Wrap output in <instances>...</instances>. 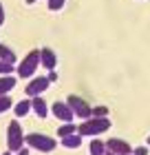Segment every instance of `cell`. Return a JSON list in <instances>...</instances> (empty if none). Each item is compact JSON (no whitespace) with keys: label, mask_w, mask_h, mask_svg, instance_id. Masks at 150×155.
<instances>
[{"label":"cell","mask_w":150,"mask_h":155,"mask_svg":"<svg viewBox=\"0 0 150 155\" xmlns=\"http://www.w3.org/2000/svg\"><path fill=\"white\" fill-rule=\"evenodd\" d=\"M16 87V78L13 75H0V95H7Z\"/></svg>","instance_id":"cell-11"},{"label":"cell","mask_w":150,"mask_h":155,"mask_svg":"<svg viewBox=\"0 0 150 155\" xmlns=\"http://www.w3.org/2000/svg\"><path fill=\"white\" fill-rule=\"evenodd\" d=\"M66 104L71 107V111H73L77 117H82V120H88V117H91V104L84 100V97L71 93V95H69V100H66Z\"/></svg>","instance_id":"cell-5"},{"label":"cell","mask_w":150,"mask_h":155,"mask_svg":"<svg viewBox=\"0 0 150 155\" xmlns=\"http://www.w3.org/2000/svg\"><path fill=\"white\" fill-rule=\"evenodd\" d=\"M73 133H77V126L73 124V122H64L60 129H58V135H60V140L62 137H66V135H73Z\"/></svg>","instance_id":"cell-15"},{"label":"cell","mask_w":150,"mask_h":155,"mask_svg":"<svg viewBox=\"0 0 150 155\" xmlns=\"http://www.w3.org/2000/svg\"><path fill=\"white\" fill-rule=\"evenodd\" d=\"M148 146H150V135H148Z\"/></svg>","instance_id":"cell-28"},{"label":"cell","mask_w":150,"mask_h":155,"mask_svg":"<svg viewBox=\"0 0 150 155\" xmlns=\"http://www.w3.org/2000/svg\"><path fill=\"white\" fill-rule=\"evenodd\" d=\"M40 64L44 69H49V71H53V69L58 67V55H55L53 49H49V47L40 49Z\"/></svg>","instance_id":"cell-9"},{"label":"cell","mask_w":150,"mask_h":155,"mask_svg":"<svg viewBox=\"0 0 150 155\" xmlns=\"http://www.w3.org/2000/svg\"><path fill=\"white\" fill-rule=\"evenodd\" d=\"M128 155H132V153H128Z\"/></svg>","instance_id":"cell-29"},{"label":"cell","mask_w":150,"mask_h":155,"mask_svg":"<svg viewBox=\"0 0 150 155\" xmlns=\"http://www.w3.org/2000/svg\"><path fill=\"white\" fill-rule=\"evenodd\" d=\"M0 60L2 62H9V64H13L18 58H16V53H13V49L11 47H7V45H0Z\"/></svg>","instance_id":"cell-13"},{"label":"cell","mask_w":150,"mask_h":155,"mask_svg":"<svg viewBox=\"0 0 150 155\" xmlns=\"http://www.w3.org/2000/svg\"><path fill=\"white\" fill-rule=\"evenodd\" d=\"M91 117H108V109L106 107H93L91 109Z\"/></svg>","instance_id":"cell-17"},{"label":"cell","mask_w":150,"mask_h":155,"mask_svg":"<svg viewBox=\"0 0 150 155\" xmlns=\"http://www.w3.org/2000/svg\"><path fill=\"white\" fill-rule=\"evenodd\" d=\"M2 155H13V153H11V151H7V153H2Z\"/></svg>","instance_id":"cell-26"},{"label":"cell","mask_w":150,"mask_h":155,"mask_svg":"<svg viewBox=\"0 0 150 155\" xmlns=\"http://www.w3.org/2000/svg\"><path fill=\"white\" fill-rule=\"evenodd\" d=\"M88 153H91V155H104V153H106V144L102 142V140H91Z\"/></svg>","instance_id":"cell-14"},{"label":"cell","mask_w":150,"mask_h":155,"mask_svg":"<svg viewBox=\"0 0 150 155\" xmlns=\"http://www.w3.org/2000/svg\"><path fill=\"white\" fill-rule=\"evenodd\" d=\"M7 146H9L11 153H18L24 149V133L18 120H11L9 126H7Z\"/></svg>","instance_id":"cell-2"},{"label":"cell","mask_w":150,"mask_h":155,"mask_svg":"<svg viewBox=\"0 0 150 155\" xmlns=\"http://www.w3.org/2000/svg\"><path fill=\"white\" fill-rule=\"evenodd\" d=\"M80 144H82V135L80 133H73V135L62 137V146H66V149H77Z\"/></svg>","instance_id":"cell-12"},{"label":"cell","mask_w":150,"mask_h":155,"mask_svg":"<svg viewBox=\"0 0 150 155\" xmlns=\"http://www.w3.org/2000/svg\"><path fill=\"white\" fill-rule=\"evenodd\" d=\"M5 22V9H2V2H0V25Z\"/></svg>","instance_id":"cell-23"},{"label":"cell","mask_w":150,"mask_h":155,"mask_svg":"<svg viewBox=\"0 0 150 155\" xmlns=\"http://www.w3.org/2000/svg\"><path fill=\"white\" fill-rule=\"evenodd\" d=\"M11 109V97L9 95H0V113H5V111Z\"/></svg>","instance_id":"cell-18"},{"label":"cell","mask_w":150,"mask_h":155,"mask_svg":"<svg viewBox=\"0 0 150 155\" xmlns=\"http://www.w3.org/2000/svg\"><path fill=\"white\" fill-rule=\"evenodd\" d=\"M0 73H2V75L13 73V64H9V62H2V60H0Z\"/></svg>","instance_id":"cell-20"},{"label":"cell","mask_w":150,"mask_h":155,"mask_svg":"<svg viewBox=\"0 0 150 155\" xmlns=\"http://www.w3.org/2000/svg\"><path fill=\"white\" fill-rule=\"evenodd\" d=\"M49 84H51V82H49L44 75H38V78H33V80L27 84V89H24V91H27V95L38 97L40 93H44V91L49 89Z\"/></svg>","instance_id":"cell-6"},{"label":"cell","mask_w":150,"mask_h":155,"mask_svg":"<svg viewBox=\"0 0 150 155\" xmlns=\"http://www.w3.org/2000/svg\"><path fill=\"white\" fill-rule=\"evenodd\" d=\"M132 155H148V146H137L132 151Z\"/></svg>","instance_id":"cell-21"},{"label":"cell","mask_w":150,"mask_h":155,"mask_svg":"<svg viewBox=\"0 0 150 155\" xmlns=\"http://www.w3.org/2000/svg\"><path fill=\"white\" fill-rule=\"evenodd\" d=\"M16 155H29V151H27V149H22V151H18Z\"/></svg>","instance_id":"cell-24"},{"label":"cell","mask_w":150,"mask_h":155,"mask_svg":"<svg viewBox=\"0 0 150 155\" xmlns=\"http://www.w3.org/2000/svg\"><path fill=\"white\" fill-rule=\"evenodd\" d=\"M46 80H49V82H58V73H55V71H51V73L46 75Z\"/></svg>","instance_id":"cell-22"},{"label":"cell","mask_w":150,"mask_h":155,"mask_svg":"<svg viewBox=\"0 0 150 155\" xmlns=\"http://www.w3.org/2000/svg\"><path fill=\"white\" fill-rule=\"evenodd\" d=\"M64 2H66V0H49V9L51 11H60L64 7Z\"/></svg>","instance_id":"cell-19"},{"label":"cell","mask_w":150,"mask_h":155,"mask_svg":"<svg viewBox=\"0 0 150 155\" xmlns=\"http://www.w3.org/2000/svg\"><path fill=\"white\" fill-rule=\"evenodd\" d=\"M110 129V120L108 117H88L84 120V122L77 126V133H80L82 137H95V135H102Z\"/></svg>","instance_id":"cell-1"},{"label":"cell","mask_w":150,"mask_h":155,"mask_svg":"<svg viewBox=\"0 0 150 155\" xmlns=\"http://www.w3.org/2000/svg\"><path fill=\"white\" fill-rule=\"evenodd\" d=\"M51 111H53V115L58 120H62V122H73V117H75V113L71 111V107L66 102H55Z\"/></svg>","instance_id":"cell-8"},{"label":"cell","mask_w":150,"mask_h":155,"mask_svg":"<svg viewBox=\"0 0 150 155\" xmlns=\"http://www.w3.org/2000/svg\"><path fill=\"white\" fill-rule=\"evenodd\" d=\"M38 64H40V49H33L20 60L18 64V75L20 78H31L35 71H38Z\"/></svg>","instance_id":"cell-4"},{"label":"cell","mask_w":150,"mask_h":155,"mask_svg":"<svg viewBox=\"0 0 150 155\" xmlns=\"http://www.w3.org/2000/svg\"><path fill=\"white\" fill-rule=\"evenodd\" d=\"M24 144H29L31 149L42 151V153H49L55 149V140L51 135H44V133H29V135H24Z\"/></svg>","instance_id":"cell-3"},{"label":"cell","mask_w":150,"mask_h":155,"mask_svg":"<svg viewBox=\"0 0 150 155\" xmlns=\"http://www.w3.org/2000/svg\"><path fill=\"white\" fill-rule=\"evenodd\" d=\"M106 144V151H110V153H115V155H128V153H132V146L126 142V140H119V137H110L108 142H104Z\"/></svg>","instance_id":"cell-7"},{"label":"cell","mask_w":150,"mask_h":155,"mask_svg":"<svg viewBox=\"0 0 150 155\" xmlns=\"http://www.w3.org/2000/svg\"><path fill=\"white\" fill-rule=\"evenodd\" d=\"M13 111H16V117H24V115L31 111V102H29V100H22V102H18Z\"/></svg>","instance_id":"cell-16"},{"label":"cell","mask_w":150,"mask_h":155,"mask_svg":"<svg viewBox=\"0 0 150 155\" xmlns=\"http://www.w3.org/2000/svg\"><path fill=\"white\" fill-rule=\"evenodd\" d=\"M31 111H33V113L38 115V117H46V115H49V107H46V102L42 100L40 95L31 100Z\"/></svg>","instance_id":"cell-10"},{"label":"cell","mask_w":150,"mask_h":155,"mask_svg":"<svg viewBox=\"0 0 150 155\" xmlns=\"http://www.w3.org/2000/svg\"><path fill=\"white\" fill-rule=\"evenodd\" d=\"M27 2H29V5H33V2H35V0H27Z\"/></svg>","instance_id":"cell-27"},{"label":"cell","mask_w":150,"mask_h":155,"mask_svg":"<svg viewBox=\"0 0 150 155\" xmlns=\"http://www.w3.org/2000/svg\"><path fill=\"white\" fill-rule=\"evenodd\" d=\"M104 155H115V153H110V151H106V153H104Z\"/></svg>","instance_id":"cell-25"}]
</instances>
